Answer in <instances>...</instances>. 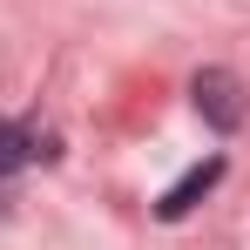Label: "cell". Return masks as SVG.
Returning a JSON list of instances; mask_svg holds the SVG:
<instances>
[{
  "label": "cell",
  "instance_id": "1",
  "mask_svg": "<svg viewBox=\"0 0 250 250\" xmlns=\"http://www.w3.org/2000/svg\"><path fill=\"white\" fill-rule=\"evenodd\" d=\"M196 108H203L216 128H237V115H244L237 82H230V75H216V68H209V75H196Z\"/></svg>",
  "mask_w": 250,
  "mask_h": 250
},
{
  "label": "cell",
  "instance_id": "2",
  "mask_svg": "<svg viewBox=\"0 0 250 250\" xmlns=\"http://www.w3.org/2000/svg\"><path fill=\"white\" fill-rule=\"evenodd\" d=\"M216 176H223V163H216V156H209V163H196V169H189V176H183V183H176V189L163 196V216H183V209L196 203V196H203Z\"/></svg>",
  "mask_w": 250,
  "mask_h": 250
},
{
  "label": "cell",
  "instance_id": "3",
  "mask_svg": "<svg viewBox=\"0 0 250 250\" xmlns=\"http://www.w3.org/2000/svg\"><path fill=\"white\" fill-rule=\"evenodd\" d=\"M34 156H41V135L0 122V176H7V169H21V163H34Z\"/></svg>",
  "mask_w": 250,
  "mask_h": 250
}]
</instances>
